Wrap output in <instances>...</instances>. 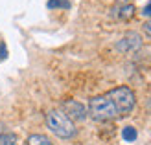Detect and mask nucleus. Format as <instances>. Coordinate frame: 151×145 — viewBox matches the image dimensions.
<instances>
[{
    "label": "nucleus",
    "instance_id": "1",
    "mask_svg": "<svg viewBox=\"0 0 151 145\" xmlns=\"http://www.w3.org/2000/svg\"><path fill=\"white\" fill-rule=\"evenodd\" d=\"M88 116L94 121H112V119H118L120 114L111 96L101 94L88 101Z\"/></svg>",
    "mask_w": 151,
    "mask_h": 145
},
{
    "label": "nucleus",
    "instance_id": "2",
    "mask_svg": "<svg viewBox=\"0 0 151 145\" xmlns=\"http://www.w3.org/2000/svg\"><path fill=\"white\" fill-rule=\"evenodd\" d=\"M46 127L61 140H70L76 136V125L63 110H50L46 114Z\"/></svg>",
    "mask_w": 151,
    "mask_h": 145
},
{
    "label": "nucleus",
    "instance_id": "3",
    "mask_svg": "<svg viewBox=\"0 0 151 145\" xmlns=\"http://www.w3.org/2000/svg\"><path fill=\"white\" fill-rule=\"evenodd\" d=\"M107 94L111 96L112 101H114L120 118H125L133 112L134 105H137V96H134V92L129 86H116V88L109 90Z\"/></svg>",
    "mask_w": 151,
    "mask_h": 145
},
{
    "label": "nucleus",
    "instance_id": "4",
    "mask_svg": "<svg viewBox=\"0 0 151 145\" xmlns=\"http://www.w3.org/2000/svg\"><path fill=\"white\" fill-rule=\"evenodd\" d=\"M138 48H142V37L137 31H127L122 39L116 42V50L122 53H131L137 51Z\"/></svg>",
    "mask_w": 151,
    "mask_h": 145
},
{
    "label": "nucleus",
    "instance_id": "5",
    "mask_svg": "<svg viewBox=\"0 0 151 145\" xmlns=\"http://www.w3.org/2000/svg\"><path fill=\"white\" fill-rule=\"evenodd\" d=\"M63 112L72 121H83L87 118V109L79 101H76V99H68V101L63 103Z\"/></svg>",
    "mask_w": 151,
    "mask_h": 145
},
{
    "label": "nucleus",
    "instance_id": "6",
    "mask_svg": "<svg viewBox=\"0 0 151 145\" xmlns=\"http://www.w3.org/2000/svg\"><path fill=\"white\" fill-rule=\"evenodd\" d=\"M134 15V6L133 4H120L116 7L111 9V17L112 19H118V20H129L131 17Z\"/></svg>",
    "mask_w": 151,
    "mask_h": 145
},
{
    "label": "nucleus",
    "instance_id": "7",
    "mask_svg": "<svg viewBox=\"0 0 151 145\" xmlns=\"http://www.w3.org/2000/svg\"><path fill=\"white\" fill-rule=\"evenodd\" d=\"M26 145H54V143L44 134H32V136H28Z\"/></svg>",
    "mask_w": 151,
    "mask_h": 145
},
{
    "label": "nucleus",
    "instance_id": "8",
    "mask_svg": "<svg viewBox=\"0 0 151 145\" xmlns=\"http://www.w3.org/2000/svg\"><path fill=\"white\" fill-rule=\"evenodd\" d=\"M0 145H17V134L13 132H0Z\"/></svg>",
    "mask_w": 151,
    "mask_h": 145
},
{
    "label": "nucleus",
    "instance_id": "9",
    "mask_svg": "<svg viewBox=\"0 0 151 145\" xmlns=\"http://www.w3.org/2000/svg\"><path fill=\"white\" fill-rule=\"evenodd\" d=\"M50 9H66L70 7V0H48Z\"/></svg>",
    "mask_w": 151,
    "mask_h": 145
},
{
    "label": "nucleus",
    "instance_id": "10",
    "mask_svg": "<svg viewBox=\"0 0 151 145\" xmlns=\"http://www.w3.org/2000/svg\"><path fill=\"white\" fill-rule=\"evenodd\" d=\"M122 138L125 141H134V140H137V129H134V127H125L122 131Z\"/></svg>",
    "mask_w": 151,
    "mask_h": 145
},
{
    "label": "nucleus",
    "instance_id": "11",
    "mask_svg": "<svg viewBox=\"0 0 151 145\" xmlns=\"http://www.w3.org/2000/svg\"><path fill=\"white\" fill-rule=\"evenodd\" d=\"M7 57V48L4 42H0V59H6Z\"/></svg>",
    "mask_w": 151,
    "mask_h": 145
},
{
    "label": "nucleus",
    "instance_id": "12",
    "mask_svg": "<svg viewBox=\"0 0 151 145\" xmlns=\"http://www.w3.org/2000/svg\"><path fill=\"white\" fill-rule=\"evenodd\" d=\"M142 15H144V17H151V2L144 6V9H142Z\"/></svg>",
    "mask_w": 151,
    "mask_h": 145
},
{
    "label": "nucleus",
    "instance_id": "13",
    "mask_svg": "<svg viewBox=\"0 0 151 145\" xmlns=\"http://www.w3.org/2000/svg\"><path fill=\"white\" fill-rule=\"evenodd\" d=\"M144 33L149 37V39H151V20H147L146 22V24H144Z\"/></svg>",
    "mask_w": 151,
    "mask_h": 145
},
{
    "label": "nucleus",
    "instance_id": "14",
    "mask_svg": "<svg viewBox=\"0 0 151 145\" xmlns=\"http://www.w3.org/2000/svg\"><path fill=\"white\" fill-rule=\"evenodd\" d=\"M120 2H124V4H129V2H131V0H120Z\"/></svg>",
    "mask_w": 151,
    "mask_h": 145
}]
</instances>
